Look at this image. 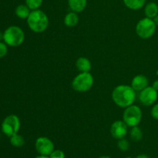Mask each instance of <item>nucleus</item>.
Here are the masks:
<instances>
[{"label":"nucleus","mask_w":158,"mask_h":158,"mask_svg":"<svg viewBox=\"0 0 158 158\" xmlns=\"http://www.w3.org/2000/svg\"><path fill=\"white\" fill-rule=\"evenodd\" d=\"M112 99L117 106L126 108L134 103L136 99V91L131 86L119 85L112 92Z\"/></svg>","instance_id":"nucleus-1"},{"label":"nucleus","mask_w":158,"mask_h":158,"mask_svg":"<svg viewBox=\"0 0 158 158\" xmlns=\"http://www.w3.org/2000/svg\"><path fill=\"white\" fill-rule=\"evenodd\" d=\"M27 24L29 29L34 32H43L49 26V18L44 12L40 9L32 10L27 18Z\"/></svg>","instance_id":"nucleus-2"},{"label":"nucleus","mask_w":158,"mask_h":158,"mask_svg":"<svg viewBox=\"0 0 158 158\" xmlns=\"http://www.w3.org/2000/svg\"><path fill=\"white\" fill-rule=\"evenodd\" d=\"M25 33L23 29L16 26L8 27L3 32V41L9 46H19L24 42Z\"/></svg>","instance_id":"nucleus-3"},{"label":"nucleus","mask_w":158,"mask_h":158,"mask_svg":"<svg viewBox=\"0 0 158 158\" xmlns=\"http://www.w3.org/2000/svg\"><path fill=\"white\" fill-rule=\"evenodd\" d=\"M94 79L92 74L88 73H80L72 82V87L77 92L84 93L92 88Z\"/></svg>","instance_id":"nucleus-4"},{"label":"nucleus","mask_w":158,"mask_h":158,"mask_svg":"<svg viewBox=\"0 0 158 158\" xmlns=\"http://www.w3.org/2000/svg\"><path fill=\"white\" fill-rule=\"evenodd\" d=\"M156 28L157 26L154 23L153 19L145 17L137 23L136 26V32L140 38L147 40L154 35Z\"/></svg>","instance_id":"nucleus-5"},{"label":"nucleus","mask_w":158,"mask_h":158,"mask_svg":"<svg viewBox=\"0 0 158 158\" xmlns=\"http://www.w3.org/2000/svg\"><path fill=\"white\" fill-rule=\"evenodd\" d=\"M123 121L130 127L138 126L142 119V111L137 105H131L125 108L123 114Z\"/></svg>","instance_id":"nucleus-6"},{"label":"nucleus","mask_w":158,"mask_h":158,"mask_svg":"<svg viewBox=\"0 0 158 158\" xmlns=\"http://www.w3.org/2000/svg\"><path fill=\"white\" fill-rule=\"evenodd\" d=\"M19 129L20 120L15 114L7 116L2 123V131L9 137L18 134Z\"/></svg>","instance_id":"nucleus-7"},{"label":"nucleus","mask_w":158,"mask_h":158,"mask_svg":"<svg viewBox=\"0 0 158 158\" xmlns=\"http://www.w3.org/2000/svg\"><path fill=\"white\" fill-rule=\"evenodd\" d=\"M35 148L40 155L49 156L55 150L54 143L49 138L46 137H40L35 140Z\"/></svg>","instance_id":"nucleus-8"},{"label":"nucleus","mask_w":158,"mask_h":158,"mask_svg":"<svg viewBox=\"0 0 158 158\" xmlns=\"http://www.w3.org/2000/svg\"><path fill=\"white\" fill-rule=\"evenodd\" d=\"M158 91L153 88V86H147L145 89L140 91L139 99L141 103L144 106H151L157 100Z\"/></svg>","instance_id":"nucleus-9"},{"label":"nucleus","mask_w":158,"mask_h":158,"mask_svg":"<svg viewBox=\"0 0 158 158\" xmlns=\"http://www.w3.org/2000/svg\"><path fill=\"white\" fill-rule=\"evenodd\" d=\"M128 126L123 120H117L114 121L111 125L110 134L115 139L124 138L128 132Z\"/></svg>","instance_id":"nucleus-10"},{"label":"nucleus","mask_w":158,"mask_h":158,"mask_svg":"<svg viewBox=\"0 0 158 158\" xmlns=\"http://www.w3.org/2000/svg\"><path fill=\"white\" fill-rule=\"evenodd\" d=\"M148 77L143 75H137L133 78L131 81V86L135 91H141L143 89L148 86Z\"/></svg>","instance_id":"nucleus-11"},{"label":"nucleus","mask_w":158,"mask_h":158,"mask_svg":"<svg viewBox=\"0 0 158 158\" xmlns=\"http://www.w3.org/2000/svg\"><path fill=\"white\" fill-rule=\"evenodd\" d=\"M76 66L77 69L81 73H88L91 70L92 65H91L90 61L89 59L86 57H80L77 59L76 62Z\"/></svg>","instance_id":"nucleus-12"},{"label":"nucleus","mask_w":158,"mask_h":158,"mask_svg":"<svg viewBox=\"0 0 158 158\" xmlns=\"http://www.w3.org/2000/svg\"><path fill=\"white\" fill-rule=\"evenodd\" d=\"M68 4L73 12L77 13L81 12L86 9L87 1L86 0H68Z\"/></svg>","instance_id":"nucleus-13"},{"label":"nucleus","mask_w":158,"mask_h":158,"mask_svg":"<svg viewBox=\"0 0 158 158\" xmlns=\"http://www.w3.org/2000/svg\"><path fill=\"white\" fill-rule=\"evenodd\" d=\"M144 14L146 17L150 19H154L156 15H158V6L157 3L149 2L145 6Z\"/></svg>","instance_id":"nucleus-14"},{"label":"nucleus","mask_w":158,"mask_h":158,"mask_svg":"<svg viewBox=\"0 0 158 158\" xmlns=\"http://www.w3.org/2000/svg\"><path fill=\"white\" fill-rule=\"evenodd\" d=\"M30 12V9L26 5H19L15 9V15L21 19H27Z\"/></svg>","instance_id":"nucleus-15"},{"label":"nucleus","mask_w":158,"mask_h":158,"mask_svg":"<svg viewBox=\"0 0 158 158\" xmlns=\"http://www.w3.org/2000/svg\"><path fill=\"white\" fill-rule=\"evenodd\" d=\"M79 23V16L77 12H71L66 15L64 18L65 26L68 27H74Z\"/></svg>","instance_id":"nucleus-16"},{"label":"nucleus","mask_w":158,"mask_h":158,"mask_svg":"<svg viewBox=\"0 0 158 158\" xmlns=\"http://www.w3.org/2000/svg\"><path fill=\"white\" fill-rule=\"evenodd\" d=\"M123 3L131 10H139L143 7L146 0H123Z\"/></svg>","instance_id":"nucleus-17"},{"label":"nucleus","mask_w":158,"mask_h":158,"mask_svg":"<svg viewBox=\"0 0 158 158\" xmlns=\"http://www.w3.org/2000/svg\"><path fill=\"white\" fill-rule=\"evenodd\" d=\"M130 135L134 141H140L143 137V132L138 126H135L131 128Z\"/></svg>","instance_id":"nucleus-18"},{"label":"nucleus","mask_w":158,"mask_h":158,"mask_svg":"<svg viewBox=\"0 0 158 158\" xmlns=\"http://www.w3.org/2000/svg\"><path fill=\"white\" fill-rule=\"evenodd\" d=\"M10 143L15 148H21L24 145L25 139L22 135L16 134L10 137Z\"/></svg>","instance_id":"nucleus-19"},{"label":"nucleus","mask_w":158,"mask_h":158,"mask_svg":"<svg viewBox=\"0 0 158 158\" xmlns=\"http://www.w3.org/2000/svg\"><path fill=\"white\" fill-rule=\"evenodd\" d=\"M43 4V0H26V5L30 10H36Z\"/></svg>","instance_id":"nucleus-20"},{"label":"nucleus","mask_w":158,"mask_h":158,"mask_svg":"<svg viewBox=\"0 0 158 158\" xmlns=\"http://www.w3.org/2000/svg\"><path fill=\"white\" fill-rule=\"evenodd\" d=\"M117 147L121 151H127L130 148V143L127 140L124 138L120 139L117 143Z\"/></svg>","instance_id":"nucleus-21"},{"label":"nucleus","mask_w":158,"mask_h":158,"mask_svg":"<svg viewBox=\"0 0 158 158\" xmlns=\"http://www.w3.org/2000/svg\"><path fill=\"white\" fill-rule=\"evenodd\" d=\"M49 157V158H65L66 156H65L64 152L61 150H54Z\"/></svg>","instance_id":"nucleus-22"},{"label":"nucleus","mask_w":158,"mask_h":158,"mask_svg":"<svg viewBox=\"0 0 158 158\" xmlns=\"http://www.w3.org/2000/svg\"><path fill=\"white\" fill-rule=\"evenodd\" d=\"M8 45L6 43L0 42V58L6 56L8 52Z\"/></svg>","instance_id":"nucleus-23"},{"label":"nucleus","mask_w":158,"mask_h":158,"mask_svg":"<svg viewBox=\"0 0 158 158\" xmlns=\"http://www.w3.org/2000/svg\"><path fill=\"white\" fill-rule=\"evenodd\" d=\"M151 116L153 118L158 120V103L154 105L151 109Z\"/></svg>","instance_id":"nucleus-24"},{"label":"nucleus","mask_w":158,"mask_h":158,"mask_svg":"<svg viewBox=\"0 0 158 158\" xmlns=\"http://www.w3.org/2000/svg\"><path fill=\"white\" fill-rule=\"evenodd\" d=\"M152 86H153V88H154V89H155L156 90L158 91V80H155V81L153 83Z\"/></svg>","instance_id":"nucleus-25"},{"label":"nucleus","mask_w":158,"mask_h":158,"mask_svg":"<svg viewBox=\"0 0 158 158\" xmlns=\"http://www.w3.org/2000/svg\"><path fill=\"white\" fill-rule=\"evenodd\" d=\"M153 20H154V23H155L156 26H158V15H156V16L153 19Z\"/></svg>","instance_id":"nucleus-26"},{"label":"nucleus","mask_w":158,"mask_h":158,"mask_svg":"<svg viewBox=\"0 0 158 158\" xmlns=\"http://www.w3.org/2000/svg\"><path fill=\"white\" fill-rule=\"evenodd\" d=\"M136 158H150L148 157V155H146V154H140V155L137 156Z\"/></svg>","instance_id":"nucleus-27"},{"label":"nucleus","mask_w":158,"mask_h":158,"mask_svg":"<svg viewBox=\"0 0 158 158\" xmlns=\"http://www.w3.org/2000/svg\"><path fill=\"white\" fill-rule=\"evenodd\" d=\"M35 158H49V156H43V155H40V156H37Z\"/></svg>","instance_id":"nucleus-28"},{"label":"nucleus","mask_w":158,"mask_h":158,"mask_svg":"<svg viewBox=\"0 0 158 158\" xmlns=\"http://www.w3.org/2000/svg\"><path fill=\"white\" fill-rule=\"evenodd\" d=\"M2 40H3V33L0 32V42H2Z\"/></svg>","instance_id":"nucleus-29"},{"label":"nucleus","mask_w":158,"mask_h":158,"mask_svg":"<svg viewBox=\"0 0 158 158\" xmlns=\"http://www.w3.org/2000/svg\"><path fill=\"white\" fill-rule=\"evenodd\" d=\"M99 158H110V157H108V156H101V157H100Z\"/></svg>","instance_id":"nucleus-30"},{"label":"nucleus","mask_w":158,"mask_h":158,"mask_svg":"<svg viewBox=\"0 0 158 158\" xmlns=\"http://www.w3.org/2000/svg\"><path fill=\"white\" fill-rule=\"evenodd\" d=\"M126 158H132V157H126Z\"/></svg>","instance_id":"nucleus-31"},{"label":"nucleus","mask_w":158,"mask_h":158,"mask_svg":"<svg viewBox=\"0 0 158 158\" xmlns=\"http://www.w3.org/2000/svg\"><path fill=\"white\" fill-rule=\"evenodd\" d=\"M157 76H158V70H157Z\"/></svg>","instance_id":"nucleus-32"}]
</instances>
